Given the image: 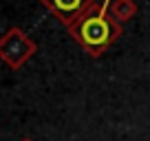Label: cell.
Masks as SVG:
<instances>
[{
    "instance_id": "1",
    "label": "cell",
    "mask_w": 150,
    "mask_h": 141,
    "mask_svg": "<svg viewBox=\"0 0 150 141\" xmlns=\"http://www.w3.org/2000/svg\"><path fill=\"white\" fill-rule=\"evenodd\" d=\"M75 35H77V40H80L86 49H91L93 53H99L115 38V27L110 24V20L104 13L84 16V20L75 29Z\"/></svg>"
},
{
    "instance_id": "2",
    "label": "cell",
    "mask_w": 150,
    "mask_h": 141,
    "mask_svg": "<svg viewBox=\"0 0 150 141\" xmlns=\"http://www.w3.org/2000/svg\"><path fill=\"white\" fill-rule=\"evenodd\" d=\"M91 2H93V0H47V5L51 7L64 22H73L75 18H80Z\"/></svg>"
}]
</instances>
